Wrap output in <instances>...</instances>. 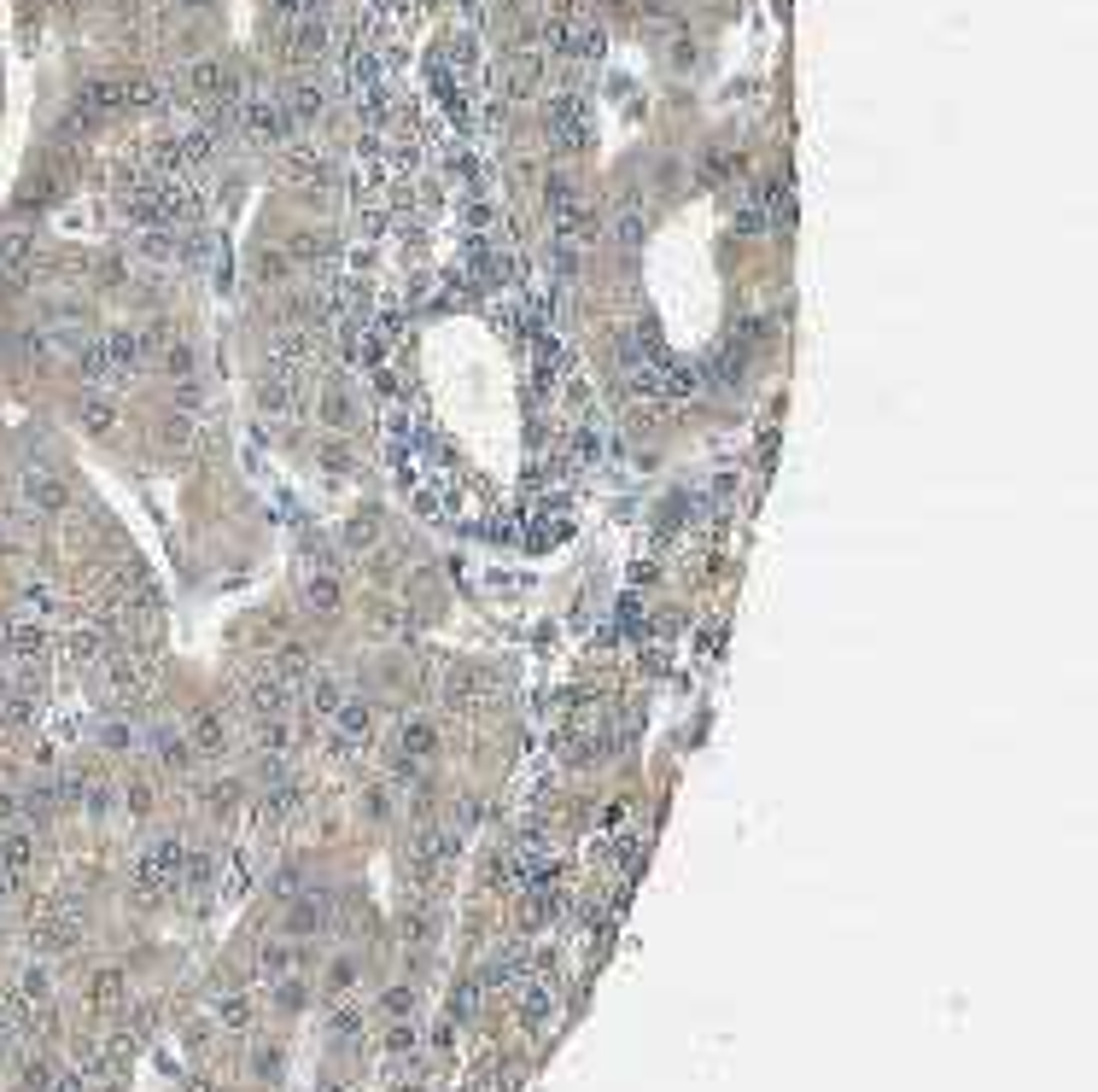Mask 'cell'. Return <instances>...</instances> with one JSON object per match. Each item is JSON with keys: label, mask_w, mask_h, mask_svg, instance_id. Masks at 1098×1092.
<instances>
[{"label": "cell", "mask_w": 1098, "mask_h": 1092, "mask_svg": "<svg viewBox=\"0 0 1098 1092\" xmlns=\"http://www.w3.org/2000/svg\"><path fill=\"white\" fill-rule=\"evenodd\" d=\"M304 602H310L316 614H333V608H339V584H333V578H327V573H322V578H310V590H304Z\"/></svg>", "instance_id": "277c9868"}, {"label": "cell", "mask_w": 1098, "mask_h": 1092, "mask_svg": "<svg viewBox=\"0 0 1098 1092\" xmlns=\"http://www.w3.org/2000/svg\"><path fill=\"white\" fill-rule=\"evenodd\" d=\"M327 421H333V427H345V421H351V409H345V397H327Z\"/></svg>", "instance_id": "4fadbf2b"}, {"label": "cell", "mask_w": 1098, "mask_h": 1092, "mask_svg": "<svg viewBox=\"0 0 1098 1092\" xmlns=\"http://www.w3.org/2000/svg\"><path fill=\"white\" fill-rule=\"evenodd\" d=\"M258 275L281 281V275H287V257H281V252H258Z\"/></svg>", "instance_id": "30bf717a"}, {"label": "cell", "mask_w": 1098, "mask_h": 1092, "mask_svg": "<svg viewBox=\"0 0 1098 1092\" xmlns=\"http://www.w3.org/2000/svg\"><path fill=\"white\" fill-rule=\"evenodd\" d=\"M351 975H357V969H351V959L333 964V987H351Z\"/></svg>", "instance_id": "5bb4252c"}, {"label": "cell", "mask_w": 1098, "mask_h": 1092, "mask_svg": "<svg viewBox=\"0 0 1098 1092\" xmlns=\"http://www.w3.org/2000/svg\"><path fill=\"white\" fill-rule=\"evenodd\" d=\"M152 742H158V754H164V760H188V748H182V730H176V724H158V736H152Z\"/></svg>", "instance_id": "52a82bcc"}, {"label": "cell", "mask_w": 1098, "mask_h": 1092, "mask_svg": "<svg viewBox=\"0 0 1098 1092\" xmlns=\"http://www.w3.org/2000/svg\"><path fill=\"white\" fill-rule=\"evenodd\" d=\"M316 707H339V684L333 678H316Z\"/></svg>", "instance_id": "7c38bea8"}, {"label": "cell", "mask_w": 1098, "mask_h": 1092, "mask_svg": "<svg viewBox=\"0 0 1098 1092\" xmlns=\"http://www.w3.org/2000/svg\"><path fill=\"white\" fill-rule=\"evenodd\" d=\"M194 736H199V748H228V736H222V718H211V713L199 718Z\"/></svg>", "instance_id": "9c48e42d"}, {"label": "cell", "mask_w": 1098, "mask_h": 1092, "mask_svg": "<svg viewBox=\"0 0 1098 1092\" xmlns=\"http://www.w3.org/2000/svg\"><path fill=\"white\" fill-rule=\"evenodd\" d=\"M287 124H293V118H287V106H275V100H252V106H246V128H252L258 140H281Z\"/></svg>", "instance_id": "7a4b0ae2"}, {"label": "cell", "mask_w": 1098, "mask_h": 1092, "mask_svg": "<svg viewBox=\"0 0 1098 1092\" xmlns=\"http://www.w3.org/2000/svg\"><path fill=\"white\" fill-rule=\"evenodd\" d=\"M164 369L170 375H194V345H164Z\"/></svg>", "instance_id": "ba28073f"}, {"label": "cell", "mask_w": 1098, "mask_h": 1092, "mask_svg": "<svg viewBox=\"0 0 1098 1092\" xmlns=\"http://www.w3.org/2000/svg\"><path fill=\"white\" fill-rule=\"evenodd\" d=\"M24 503L53 514V509H65V503H70V491H65V479H53V473L36 467V473H24Z\"/></svg>", "instance_id": "6da1fadb"}, {"label": "cell", "mask_w": 1098, "mask_h": 1092, "mask_svg": "<svg viewBox=\"0 0 1098 1092\" xmlns=\"http://www.w3.org/2000/svg\"><path fill=\"white\" fill-rule=\"evenodd\" d=\"M112 421H118V409L106 397H82V427L88 433H112Z\"/></svg>", "instance_id": "3957f363"}, {"label": "cell", "mask_w": 1098, "mask_h": 1092, "mask_svg": "<svg viewBox=\"0 0 1098 1092\" xmlns=\"http://www.w3.org/2000/svg\"><path fill=\"white\" fill-rule=\"evenodd\" d=\"M100 742H106V748H129L134 730H129V724H106V736H100Z\"/></svg>", "instance_id": "8fae6325"}, {"label": "cell", "mask_w": 1098, "mask_h": 1092, "mask_svg": "<svg viewBox=\"0 0 1098 1092\" xmlns=\"http://www.w3.org/2000/svg\"><path fill=\"white\" fill-rule=\"evenodd\" d=\"M369 718H375V713H369L363 702H357V707H339V730H345V736H357V742L369 736Z\"/></svg>", "instance_id": "8992f818"}, {"label": "cell", "mask_w": 1098, "mask_h": 1092, "mask_svg": "<svg viewBox=\"0 0 1098 1092\" xmlns=\"http://www.w3.org/2000/svg\"><path fill=\"white\" fill-rule=\"evenodd\" d=\"M403 748H409L415 760H427V754L439 748V736H433V724H409V730H403Z\"/></svg>", "instance_id": "5b68a950"}]
</instances>
